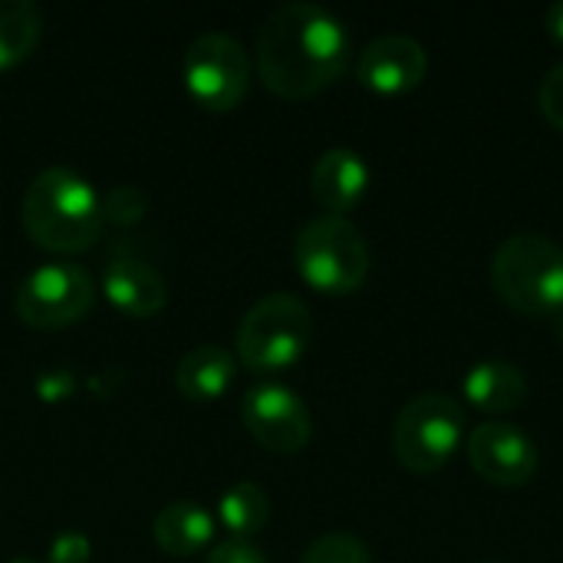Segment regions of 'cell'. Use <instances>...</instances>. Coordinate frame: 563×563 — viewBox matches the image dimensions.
Listing matches in <instances>:
<instances>
[{"mask_svg":"<svg viewBox=\"0 0 563 563\" xmlns=\"http://www.w3.org/2000/svg\"><path fill=\"white\" fill-rule=\"evenodd\" d=\"M294 261L300 277L330 297L356 294L369 274V247L356 224L336 214L307 221L294 241Z\"/></svg>","mask_w":563,"mask_h":563,"instance_id":"obj_4","label":"cell"},{"mask_svg":"<svg viewBox=\"0 0 563 563\" xmlns=\"http://www.w3.org/2000/svg\"><path fill=\"white\" fill-rule=\"evenodd\" d=\"M538 106H541V115H544L558 132H563V63H558V66L541 79Z\"/></svg>","mask_w":563,"mask_h":563,"instance_id":"obj_21","label":"cell"},{"mask_svg":"<svg viewBox=\"0 0 563 563\" xmlns=\"http://www.w3.org/2000/svg\"><path fill=\"white\" fill-rule=\"evenodd\" d=\"M462 393H465V399L475 409L501 416V412H515V409L525 406V399H528V376L515 363L485 360V363H475L465 373Z\"/></svg>","mask_w":563,"mask_h":563,"instance_id":"obj_14","label":"cell"},{"mask_svg":"<svg viewBox=\"0 0 563 563\" xmlns=\"http://www.w3.org/2000/svg\"><path fill=\"white\" fill-rule=\"evenodd\" d=\"M313 317L294 294L257 300L238 327V356L251 373L290 369L310 346Z\"/></svg>","mask_w":563,"mask_h":563,"instance_id":"obj_5","label":"cell"},{"mask_svg":"<svg viewBox=\"0 0 563 563\" xmlns=\"http://www.w3.org/2000/svg\"><path fill=\"white\" fill-rule=\"evenodd\" d=\"M92 544L79 531H63L49 544V563H89Z\"/></svg>","mask_w":563,"mask_h":563,"instance_id":"obj_22","label":"cell"},{"mask_svg":"<svg viewBox=\"0 0 563 563\" xmlns=\"http://www.w3.org/2000/svg\"><path fill=\"white\" fill-rule=\"evenodd\" d=\"M218 518L234 534V541H244V538H254L264 531V525L271 518V501H267L264 488H257L251 482H238L221 495Z\"/></svg>","mask_w":563,"mask_h":563,"instance_id":"obj_18","label":"cell"},{"mask_svg":"<svg viewBox=\"0 0 563 563\" xmlns=\"http://www.w3.org/2000/svg\"><path fill=\"white\" fill-rule=\"evenodd\" d=\"M96 303L92 277L69 261L40 264L30 271L13 297L16 317L33 330H63L79 323Z\"/></svg>","mask_w":563,"mask_h":563,"instance_id":"obj_7","label":"cell"},{"mask_svg":"<svg viewBox=\"0 0 563 563\" xmlns=\"http://www.w3.org/2000/svg\"><path fill=\"white\" fill-rule=\"evenodd\" d=\"M102 290L109 297V303L125 313V317H135V320H145V317H155L165 300H168V290H165V277L132 257V254H115L109 264H106V274H102Z\"/></svg>","mask_w":563,"mask_h":563,"instance_id":"obj_12","label":"cell"},{"mask_svg":"<svg viewBox=\"0 0 563 563\" xmlns=\"http://www.w3.org/2000/svg\"><path fill=\"white\" fill-rule=\"evenodd\" d=\"M205 563H267V558L247 541H224L205 558Z\"/></svg>","mask_w":563,"mask_h":563,"instance_id":"obj_23","label":"cell"},{"mask_svg":"<svg viewBox=\"0 0 563 563\" xmlns=\"http://www.w3.org/2000/svg\"><path fill=\"white\" fill-rule=\"evenodd\" d=\"M468 462L485 482L521 488L538 472V445L511 422H482L468 435Z\"/></svg>","mask_w":563,"mask_h":563,"instance_id":"obj_10","label":"cell"},{"mask_svg":"<svg viewBox=\"0 0 563 563\" xmlns=\"http://www.w3.org/2000/svg\"><path fill=\"white\" fill-rule=\"evenodd\" d=\"M492 284L508 307L525 317L563 313V247L548 234H515L492 261Z\"/></svg>","mask_w":563,"mask_h":563,"instance_id":"obj_3","label":"cell"},{"mask_svg":"<svg viewBox=\"0 0 563 563\" xmlns=\"http://www.w3.org/2000/svg\"><path fill=\"white\" fill-rule=\"evenodd\" d=\"M554 330H558V336L563 340V313H558V317H554Z\"/></svg>","mask_w":563,"mask_h":563,"instance_id":"obj_25","label":"cell"},{"mask_svg":"<svg viewBox=\"0 0 563 563\" xmlns=\"http://www.w3.org/2000/svg\"><path fill=\"white\" fill-rule=\"evenodd\" d=\"M43 33L40 7L30 0H0V69L23 63Z\"/></svg>","mask_w":563,"mask_h":563,"instance_id":"obj_17","label":"cell"},{"mask_svg":"<svg viewBox=\"0 0 563 563\" xmlns=\"http://www.w3.org/2000/svg\"><path fill=\"white\" fill-rule=\"evenodd\" d=\"M310 188L327 214L343 218L363 201L369 188V165L353 148H327L310 172Z\"/></svg>","mask_w":563,"mask_h":563,"instance_id":"obj_13","label":"cell"},{"mask_svg":"<svg viewBox=\"0 0 563 563\" xmlns=\"http://www.w3.org/2000/svg\"><path fill=\"white\" fill-rule=\"evenodd\" d=\"M257 76L280 99H310L350 63V33L317 3H287L257 33Z\"/></svg>","mask_w":563,"mask_h":563,"instance_id":"obj_1","label":"cell"},{"mask_svg":"<svg viewBox=\"0 0 563 563\" xmlns=\"http://www.w3.org/2000/svg\"><path fill=\"white\" fill-rule=\"evenodd\" d=\"M23 228L46 251H86L102 231V198L73 168H46L26 185Z\"/></svg>","mask_w":563,"mask_h":563,"instance_id":"obj_2","label":"cell"},{"mask_svg":"<svg viewBox=\"0 0 563 563\" xmlns=\"http://www.w3.org/2000/svg\"><path fill=\"white\" fill-rule=\"evenodd\" d=\"M214 538V518L198 501H168L155 518V544L168 558H191Z\"/></svg>","mask_w":563,"mask_h":563,"instance_id":"obj_16","label":"cell"},{"mask_svg":"<svg viewBox=\"0 0 563 563\" xmlns=\"http://www.w3.org/2000/svg\"><path fill=\"white\" fill-rule=\"evenodd\" d=\"M544 26H548L551 40L563 46V0H558V3H551V7H548V13H544Z\"/></svg>","mask_w":563,"mask_h":563,"instance_id":"obj_24","label":"cell"},{"mask_svg":"<svg viewBox=\"0 0 563 563\" xmlns=\"http://www.w3.org/2000/svg\"><path fill=\"white\" fill-rule=\"evenodd\" d=\"M238 379V360L221 346H195L175 366V386L185 399L211 402L221 399Z\"/></svg>","mask_w":563,"mask_h":563,"instance_id":"obj_15","label":"cell"},{"mask_svg":"<svg viewBox=\"0 0 563 563\" xmlns=\"http://www.w3.org/2000/svg\"><path fill=\"white\" fill-rule=\"evenodd\" d=\"M300 563H373V554L353 534H323L303 551Z\"/></svg>","mask_w":563,"mask_h":563,"instance_id":"obj_19","label":"cell"},{"mask_svg":"<svg viewBox=\"0 0 563 563\" xmlns=\"http://www.w3.org/2000/svg\"><path fill=\"white\" fill-rule=\"evenodd\" d=\"M429 73V53L419 40L406 33L376 36L356 63V76L366 89L379 96H406L419 89Z\"/></svg>","mask_w":563,"mask_h":563,"instance_id":"obj_11","label":"cell"},{"mask_svg":"<svg viewBox=\"0 0 563 563\" xmlns=\"http://www.w3.org/2000/svg\"><path fill=\"white\" fill-rule=\"evenodd\" d=\"M188 96L208 112L234 109L251 86V63L244 46L228 33H201L188 43L181 59Z\"/></svg>","mask_w":563,"mask_h":563,"instance_id":"obj_8","label":"cell"},{"mask_svg":"<svg viewBox=\"0 0 563 563\" xmlns=\"http://www.w3.org/2000/svg\"><path fill=\"white\" fill-rule=\"evenodd\" d=\"M465 409L445 393H422L402 406L393 426V449L402 468L412 475L439 472L462 445Z\"/></svg>","mask_w":563,"mask_h":563,"instance_id":"obj_6","label":"cell"},{"mask_svg":"<svg viewBox=\"0 0 563 563\" xmlns=\"http://www.w3.org/2000/svg\"><path fill=\"white\" fill-rule=\"evenodd\" d=\"M10 563H36V561H10Z\"/></svg>","mask_w":563,"mask_h":563,"instance_id":"obj_26","label":"cell"},{"mask_svg":"<svg viewBox=\"0 0 563 563\" xmlns=\"http://www.w3.org/2000/svg\"><path fill=\"white\" fill-rule=\"evenodd\" d=\"M145 214V195L132 185H119L106 195L102 201V221H115V224H132Z\"/></svg>","mask_w":563,"mask_h":563,"instance_id":"obj_20","label":"cell"},{"mask_svg":"<svg viewBox=\"0 0 563 563\" xmlns=\"http://www.w3.org/2000/svg\"><path fill=\"white\" fill-rule=\"evenodd\" d=\"M241 419H244V429L251 432V439L277 455L300 452L313 432L307 402L294 389L277 386V383L254 386L241 399Z\"/></svg>","mask_w":563,"mask_h":563,"instance_id":"obj_9","label":"cell"}]
</instances>
